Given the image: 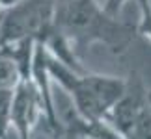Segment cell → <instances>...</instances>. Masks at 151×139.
Listing matches in <instances>:
<instances>
[{
    "instance_id": "obj_1",
    "label": "cell",
    "mask_w": 151,
    "mask_h": 139,
    "mask_svg": "<svg viewBox=\"0 0 151 139\" xmlns=\"http://www.w3.org/2000/svg\"><path fill=\"white\" fill-rule=\"evenodd\" d=\"M54 22L75 48L97 43L116 56L125 54L136 35V26L108 15L97 0H67L56 8Z\"/></svg>"
},
{
    "instance_id": "obj_2",
    "label": "cell",
    "mask_w": 151,
    "mask_h": 139,
    "mask_svg": "<svg viewBox=\"0 0 151 139\" xmlns=\"http://www.w3.org/2000/svg\"><path fill=\"white\" fill-rule=\"evenodd\" d=\"M45 65L50 82H56L71 96L73 106L84 117L93 121H104L110 108L125 93L127 82L118 76H103L93 72H77L60 60L50 56L45 48Z\"/></svg>"
},
{
    "instance_id": "obj_3",
    "label": "cell",
    "mask_w": 151,
    "mask_h": 139,
    "mask_svg": "<svg viewBox=\"0 0 151 139\" xmlns=\"http://www.w3.org/2000/svg\"><path fill=\"white\" fill-rule=\"evenodd\" d=\"M56 0H19L4 8L0 21V45H9L21 39L37 41L43 32L54 22Z\"/></svg>"
},
{
    "instance_id": "obj_4",
    "label": "cell",
    "mask_w": 151,
    "mask_h": 139,
    "mask_svg": "<svg viewBox=\"0 0 151 139\" xmlns=\"http://www.w3.org/2000/svg\"><path fill=\"white\" fill-rule=\"evenodd\" d=\"M19 80H21V74L17 65L8 56L0 54V89H15Z\"/></svg>"
},
{
    "instance_id": "obj_5",
    "label": "cell",
    "mask_w": 151,
    "mask_h": 139,
    "mask_svg": "<svg viewBox=\"0 0 151 139\" xmlns=\"http://www.w3.org/2000/svg\"><path fill=\"white\" fill-rule=\"evenodd\" d=\"M140 6V22L136 26V35L151 41V0H136Z\"/></svg>"
},
{
    "instance_id": "obj_6",
    "label": "cell",
    "mask_w": 151,
    "mask_h": 139,
    "mask_svg": "<svg viewBox=\"0 0 151 139\" xmlns=\"http://www.w3.org/2000/svg\"><path fill=\"white\" fill-rule=\"evenodd\" d=\"M125 2H127V0H104L103 9L106 11L108 15H112V17H119L121 8H123Z\"/></svg>"
},
{
    "instance_id": "obj_7",
    "label": "cell",
    "mask_w": 151,
    "mask_h": 139,
    "mask_svg": "<svg viewBox=\"0 0 151 139\" xmlns=\"http://www.w3.org/2000/svg\"><path fill=\"white\" fill-rule=\"evenodd\" d=\"M15 2H19V0H0V6H2V8H9V6H13Z\"/></svg>"
},
{
    "instance_id": "obj_8",
    "label": "cell",
    "mask_w": 151,
    "mask_h": 139,
    "mask_svg": "<svg viewBox=\"0 0 151 139\" xmlns=\"http://www.w3.org/2000/svg\"><path fill=\"white\" fill-rule=\"evenodd\" d=\"M65 2H67V0H56V8H60V6H63Z\"/></svg>"
},
{
    "instance_id": "obj_9",
    "label": "cell",
    "mask_w": 151,
    "mask_h": 139,
    "mask_svg": "<svg viewBox=\"0 0 151 139\" xmlns=\"http://www.w3.org/2000/svg\"><path fill=\"white\" fill-rule=\"evenodd\" d=\"M147 102H149V106H151V91L147 93Z\"/></svg>"
},
{
    "instance_id": "obj_10",
    "label": "cell",
    "mask_w": 151,
    "mask_h": 139,
    "mask_svg": "<svg viewBox=\"0 0 151 139\" xmlns=\"http://www.w3.org/2000/svg\"><path fill=\"white\" fill-rule=\"evenodd\" d=\"M86 139H93V137H86Z\"/></svg>"
},
{
    "instance_id": "obj_11",
    "label": "cell",
    "mask_w": 151,
    "mask_h": 139,
    "mask_svg": "<svg viewBox=\"0 0 151 139\" xmlns=\"http://www.w3.org/2000/svg\"><path fill=\"white\" fill-rule=\"evenodd\" d=\"M30 139H32V137H30Z\"/></svg>"
}]
</instances>
